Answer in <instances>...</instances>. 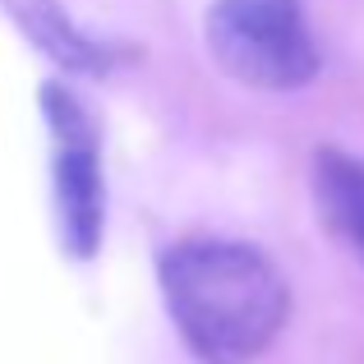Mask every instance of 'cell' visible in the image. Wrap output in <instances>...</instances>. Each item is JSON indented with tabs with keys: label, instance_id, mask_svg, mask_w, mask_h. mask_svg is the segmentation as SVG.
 <instances>
[{
	"label": "cell",
	"instance_id": "3957f363",
	"mask_svg": "<svg viewBox=\"0 0 364 364\" xmlns=\"http://www.w3.org/2000/svg\"><path fill=\"white\" fill-rule=\"evenodd\" d=\"M42 116L51 139V198L60 245L79 263L97 258L107 235V171H102V134L88 107L65 83L42 88Z\"/></svg>",
	"mask_w": 364,
	"mask_h": 364
},
{
	"label": "cell",
	"instance_id": "7a4b0ae2",
	"mask_svg": "<svg viewBox=\"0 0 364 364\" xmlns=\"http://www.w3.org/2000/svg\"><path fill=\"white\" fill-rule=\"evenodd\" d=\"M203 37L213 60L258 92H300L323 70L304 0H213Z\"/></svg>",
	"mask_w": 364,
	"mask_h": 364
},
{
	"label": "cell",
	"instance_id": "277c9868",
	"mask_svg": "<svg viewBox=\"0 0 364 364\" xmlns=\"http://www.w3.org/2000/svg\"><path fill=\"white\" fill-rule=\"evenodd\" d=\"M5 9L14 14V23L23 28L28 42L70 74H111L116 65L134 60V51L124 42L92 37L83 23H74V14L60 0H5Z\"/></svg>",
	"mask_w": 364,
	"mask_h": 364
},
{
	"label": "cell",
	"instance_id": "5b68a950",
	"mask_svg": "<svg viewBox=\"0 0 364 364\" xmlns=\"http://www.w3.org/2000/svg\"><path fill=\"white\" fill-rule=\"evenodd\" d=\"M314 208L318 222L337 245L350 249V258L364 267V157L346 148H318L309 166Z\"/></svg>",
	"mask_w": 364,
	"mask_h": 364
},
{
	"label": "cell",
	"instance_id": "6da1fadb",
	"mask_svg": "<svg viewBox=\"0 0 364 364\" xmlns=\"http://www.w3.org/2000/svg\"><path fill=\"white\" fill-rule=\"evenodd\" d=\"M157 282L185 346L203 364H249L277 341L291 286L263 249L185 235L157 258Z\"/></svg>",
	"mask_w": 364,
	"mask_h": 364
}]
</instances>
